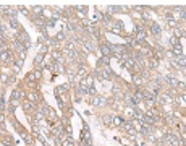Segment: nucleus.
<instances>
[{
    "label": "nucleus",
    "instance_id": "9b49d317",
    "mask_svg": "<svg viewBox=\"0 0 186 146\" xmlns=\"http://www.w3.org/2000/svg\"><path fill=\"white\" fill-rule=\"evenodd\" d=\"M113 125H116V127H122V125H123V119H122V117H113Z\"/></svg>",
    "mask_w": 186,
    "mask_h": 146
},
{
    "label": "nucleus",
    "instance_id": "4be33fe9",
    "mask_svg": "<svg viewBox=\"0 0 186 146\" xmlns=\"http://www.w3.org/2000/svg\"><path fill=\"white\" fill-rule=\"evenodd\" d=\"M63 37H65V33H62V31H60V33L57 34V39H58V41H62Z\"/></svg>",
    "mask_w": 186,
    "mask_h": 146
},
{
    "label": "nucleus",
    "instance_id": "ddd939ff",
    "mask_svg": "<svg viewBox=\"0 0 186 146\" xmlns=\"http://www.w3.org/2000/svg\"><path fill=\"white\" fill-rule=\"evenodd\" d=\"M167 83H168L170 86H176V85H178V80H176V78H172V76H170V78H167Z\"/></svg>",
    "mask_w": 186,
    "mask_h": 146
},
{
    "label": "nucleus",
    "instance_id": "6e6552de",
    "mask_svg": "<svg viewBox=\"0 0 186 146\" xmlns=\"http://www.w3.org/2000/svg\"><path fill=\"white\" fill-rule=\"evenodd\" d=\"M36 78H40L39 71H34V73H29V75H28V81H34Z\"/></svg>",
    "mask_w": 186,
    "mask_h": 146
},
{
    "label": "nucleus",
    "instance_id": "20e7f679",
    "mask_svg": "<svg viewBox=\"0 0 186 146\" xmlns=\"http://www.w3.org/2000/svg\"><path fill=\"white\" fill-rule=\"evenodd\" d=\"M100 76H102L104 80H110V78H112V70L108 68V65H105V67H104V70H102Z\"/></svg>",
    "mask_w": 186,
    "mask_h": 146
},
{
    "label": "nucleus",
    "instance_id": "6ab92c4d",
    "mask_svg": "<svg viewBox=\"0 0 186 146\" xmlns=\"http://www.w3.org/2000/svg\"><path fill=\"white\" fill-rule=\"evenodd\" d=\"M162 101H164V102H170V96H168V94H162Z\"/></svg>",
    "mask_w": 186,
    "mask_h": 146
},
{
    "label": "nucleus",
    "instance_id": "aec40b11",
    "mask_svg": "<svg viewBox=\"0 0 186 146\" xmlns=\"http://www.w3.org/2000/svg\"><path fill=\"white\" fill-rule=\"evenodd\" d=\"M10 24H12L13 28H20V24H18V21H16V20H13L12 18V21H10Z\"/></svg>",
    "mask_w": 186,
    "mask_h": 146
},
{
    "label": "nucleus",
    "instance_id": "9d476101",
    "mask_svg": "<svg viewBox=\"0 0 186 146\" xmlns=\"http://www.w3.org/2000/svg\"><path fill=\"white\" fill-rule=\"evenodd\" d=\"M23 109H24V112H31V110L34 109L32 102H24V104H23Z\"/></svg>",
    "mask_w": 186,
    "mask_h": 146
},
{
    "label": "nucleus",
    "instance_id": "a211bd4d",
    "mask_svg": "<svg viewBox=\"0 0 186 146\" xmlns=\"http://www.w3.org/2000/svg\"><path fill=\"white\" fill-rule=\"evenodd\" d=\"M23 138H24V141H26V143H29V144L32 143V138H31L28 133H23Z\"/></svg>",
    "mask_w": 186,
    "mask_h": 146
},
{
    "label": "nucleus",
    "instance_id": "393cba45",
    "mask_svg": "<svg viewBox=\"0 0 186 146\" xmlns=\"http://www.w3.org/2000/svg\"><path fill=\"white\" fill-rule=\"evenodd\" d=\"M54 58H57V60H60V52H54Z\"/></svg>",
    "mask_w": 186,
    "mask_h": 146
},
{
    "label": "nucleus",
    "instance_id": "f03ea898",
    "mask_svg": "<svg viewBox=\"0 0 186 146\" xmlns=\"http://www.w3.org/2000/svg\"><path fill=\"white\" fill-rule=\"evenodd\" d=\"M91 102H92V106H105L107 101H105V97H102V96H94Z\"/></svg>",
    "mask_w": 186,
    "mask_h": 146
},
{
    "label": "nucleus",
    "instance_id": "412c9836",
    "mask_svg": "<svg viewBox=\"0 0 186 146\" xmlns=\"http://www.w3.org/2000/svg\"><path fill=\"white\" fill-rule=\"evenodd\" d=\"M108 12H110V13H115V12H118V7H108Z\"/></svg>",
    "mask_w": 186,
    "mask_h": 146
},
{
    "label": "nucleus",
    "instance_id": "bb28decb",
    "mask_svg": "<svg viewBox=\"0 0 186 146\" xmlns=\"http://www.w3.org/2000/svg\"><path fill=\"white\" fill-rule=\"evenodd\" d=\"M178 101H180V102H184V94H180V96H178Z\"/></svg>",
    "mask_w": 186,
    "mask_h": 146
},
{
    "label": "nucleus",
    "instance_id": "0eeeda50",
    "mask_svg": "<svg viewBox=\"0 0 186 146\" xmlns=\"http://www.w3.org/2000/svg\"><path fill=\"white\" fill-rule=\"evenodd\" d=\"M150 31H152L154 36H159V34H160V26L156 24V23H152V24H150Z\"/></svg>",
    "mask_w": 186,
    "mask_h": 146
},
{
    "label": "nucleus",
    "instance_id": "4468645a",
    "mask_svg": "<svg viewBox=\"0 0 186 146\" xmlns=\"http://www.w3.org/2000/svg\"><path fill=\"white\" fill-rule=\"evenodd\" d=\"M149 67H150V70H154V68L159 67V62H157L156 58H152V60H150V63H149Z\"/></svg>",
    "mask_w": 186,
    "mask_h": 146
},
{
    "label": "nucleus",
    "instance_id": "dca6fc26",
    "mask_svg": "<svg viewBox=\"0 0 186 146\" xmlns=\"http://www.w3.org/2000/svg\"><path fill=\"white\" fill-rule=\"evenodd\" d=\"M82 44H84V47L88 49V50H94V46H92V42H89V41H84Z\"/></svg>",
    "mask_w": 186,
    "mask_h": 146
},
{
    "label": "nucleus",
    "instance_id": "cd10ccee",
    "mask_svg": "<svg viewBox=\"0 0 186 146\" xmlns=\"http://www.w3.org/2000/svg\"><path fill=\"white\" fill-rule=\"evenodd\" d=\"M2 31H3V26H2V24H0V33H2Z\"/></svg>",
    "mask_w": 186,
    "mask_h": 146
},
{
    "label": "nucleus",
    "instance_id": "c85d7f7f",
    "mask_svg": "<svg viewBox=\"0 0 186 146\" xmlns=\"http://www.w3.org/2000/svg\"><path fill=\"white\" fill-rule=\"evenodd\" d=\"M0 101H2V91H0Z\"/></svg>",
    "mask_w": 186,
    "mask_h": 146
},
{
    "label": "nucleus",
    "instance_id": "2eb2a0df",
    "mask_svg": "<svg viewBox=\"0 0 186 146\" xmlns=\"http://www.w3.org/2000/svg\"><path fill=\"white\" fill-rule=\"evenodd\" d=\"M176 60H178V63L184 68V55H176Z\"/></svg>",
    "mask_w": 186,
    "mask_h": 146
},
{
    "label": "nucleus",
    "instance_id": "a878e982",
    "mask_svg": "<svg viewBox=\"0 0 186 146\" xmlns=\"http://www.w3.org/2000/svg\"><path fill=\"white\" fill-rule=\"evenodd\" d=\"M29 99H31V101H36V99H37V96H36V93H31V96H29Z\"/></svg>",
    "mask_w": 186,
    "mask_h": 146
},
{
    "label": "nucleus",
    "instance_id": "5701e85b",
    "mask_svg": "<svg viewBox=\"0 0 186 146\" xmlns=\"http://www.w3.org/2000/svg\"><path fill=\"white\" fill-rule=\"evenodd\" d=\"M134 81H136V85H141V83H142V80H141V76H136V78H134Z\"/></svg>",
    "mask_w": 186,
    "mask_h": 146
},
{
    "label": "nucleus",
    "instance_id": "f3484780",
    "mask_svg": "<svg viewBox=\"0 0 186 146\" xmlns=\"http://www.w3.org/2000/svg\"><path fill=\"white\" fill-rule=\"evenodd\" d=\"M42 58H44V55H42V54H37V57L34 58V65L40 63V62H42Z\"/></svg>",
    "mask_w": 186,
    "mask_h": 146
},
{
    "label": "nucleus",
    "instance_id": "f257e3e1",
    "mask_svg": "<svg viewBox=\"0 0 186 146\" xmlns=\"http://www.w3.org/2000/svg\"><path fill=\"white\" fill-rule=\"evenodd\" d=\"M165 140L168 141V146H178V144H180V141H178L172 133H167V135H165Z\"/></svg>",
    "mask_w": 186,
    "mask_h": 146
},
{
    "label": "nucleus",
    "instance_id": "f8f14e48",
    "mask_svg": "<svg viewBox=\"0 0 186 146\" xmlns=\"http://www.w3.org/2000/svg\"><path fill=\"white\" fill-rule=\"evenodd\" d=\"M21 94H23L21 91H15V93L12 94V102H15L16 99H20V97H21Z\"/></svg>",
    "mask_w": 186,
    "mask_h": 146
},
{
    "label": "nucleus",
    "instance_id": "1a4fd4ad",
    "mask_svg": "<svg viewBox=\"0 0 186 146\" xmlns=\"http://www.w3.org/2000/svg\"><path fill=\"white\" fill-rule=\"evenodd\" d=\"M173 52H175V55H183V49H181L180 44H175L173 46Z\"/></svg>",
    "mask_w": 186,
    "mask_h": 146
},
{
    "label": "nucleus",
    "instance_id": "b1692460",
    "mask_svg": "<svg viewBox=\"0 0 186 146\" xmlns=\"http://www.w3.org/2000/svg\"><path fill=\"white\" fill-rule=\"evenodd\" d=\"M34 13H40V12H42V8H40V7H34Z\"/></svg>",
    "mask_w": 186,
    "mask_h": 146
},
{
    "label": "nucleus",
    "instance_id": "7ed1b4c3",
    "mask_svg": "<svg viewBox=\"0 0 186 146\" xmlns=\"http://www.w3.org/2000/svg\"><path fill=\"white\" fill-rule=\"evenodd\" d=\"M12 52H10V50H3V52H0V60H2V62H10V60H12Z\"/></svg>",
    "mask_w": 186,
    "mask_h": 146
},
{
    "label": "nucleus",
    "instance_id": "423d86ee",
    "mask_svg": "<svg viewBox=\"0 0 186 146\" xmlns=\"http://www.w3.org/2000/svg\"><path fill=\"white\" fill-rule=\"evenodd\" d=\"M136 37H138V41H142L144 37H146V31H144L141 26L136 28Z\"/></svg>",
    "mask_w": 186,
    "mask_h": 146
},
{
    "label": "nucleus",
    "instance_id": "39448f33",
    "mask_svg": "<svg viewBox=\"0 0 186 146\" xmlns=\"http://www.w3.org/2000/svg\"><path fill=\"white\" fill-rule=\"evenodd\" d=\"M100 50H102V54H104L105 57H110V55H112V49H110V44H102V46H100Z\"/></svg>",
    "mask_w": 186,
    "mask_h": 146
}]
</instances>
